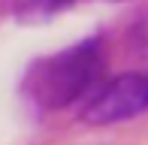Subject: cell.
Segmentation results:
<instances>
[{
  "label": "cell",
  "instance_id": "1",
  "mask_svg": "<svg viewBox=\"0 0 148 145\" xmlns=\"http://www.w3.org/2000/svg\"><path fill=\"white\" fill-rule=\"evenodd\" d=\"M103 70H106V42L103 36H91L51 57H39L27 70L21 88L33 106L58 112L66 109L70 103L88 100L100 88Z\"/></svg>",
  "mask_w": 148,
  "mask_h": 145
},
{
  "label": "cell",
  "instance_id": "2",
  "mask_svg": "<svg viewBox=\"0 0 148 145\" xmlns=\"http://www.w3.org/2000/svg\"><path fill=\"white\" fill-rule=\"evenodd\" d=\"M148 112V70L145 72H124L100 88L85 100L82 121L91 127H109Z\"/></svg>",
  "mask_w": 148,
  "mask_h": 145
},
{
  "label": "cell",
  "instance_id": "3",
  "mask_svg": "<svg viewBox=\"0 0 148 145\" xmlns=\"http://www.w3.org/2000/svg\"><path fill=\"white\" fill-rule=\"evenodd\" d=\"M73 3H76V0H3V9L9 12L15 21L33 24V21H45V18L70 9Z\"/></svg>",
  "mask_w": 148,
  "mask_h": 145
}]
</instances>
